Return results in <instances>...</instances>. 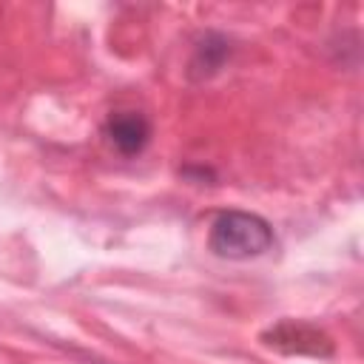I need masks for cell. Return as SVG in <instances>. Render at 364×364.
<instances>
[{"mask_svg":"<svg viewBox=\"0 0 364 364\" xmlns=\"http://www.w3.org/2000/svg\"><path fill=\"white\" fill-rule=\"evenodd\" d=\"M228 54H230V46L222 34H205V40L196 46V54L191 60V74L196 80L216 74L222 68V63L228 60Z\"/></svg>","mask_w":364,"mask_h":364,"instance_id":"4","label":"cell"},{"mask_svg":"<svg viewBox=\"0 0 364 364\" xmlns=\"http://www.w3.org/2000/svg\"><path fill=\"white\" fill-rule=\"evenodd\" d=\"M105 139L125 156L139 154L148 139H151V122L139 114V111H117L108 117L105 128H102Z\"/></svg>","mask_w":364,"mask_h":364,"instance_id":"3","label":"cell"},{"mask_svg":"<svg viewBox=\"0 0 364 364\" xmlns=\"http://www.w3.org/2000/svg\"><path fill=\"white\" fill-rule=\"evenodd\" d=\"M262 344L273 347L287 355H313V358H327L333 355V341L324 330L307 324V321H293L284 318L273 324L270 330L262 333Z\"/></svg>","mask_w":364,"mask_h":364,"instance_id":"2","label":"cell"},{"mask_svg":"<svg viewBox=\"0 0 364 364\" xmlns=\"http://www.w3.org/2000/svg\"><path fill=\"white\" fill-rule=\"evenodd\" d=\"M276 236L267 219L247 210H222L210 222L208 245L222 259H253L273 247Z\"/></svg>","mask_w":364,"mask_h":364,"instance_id":"1","label":"cell"}]
</instances>
